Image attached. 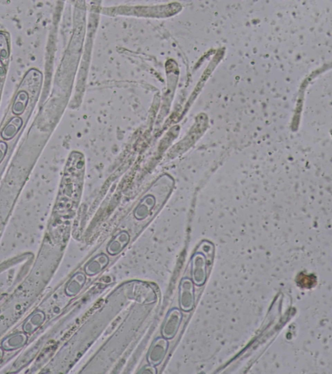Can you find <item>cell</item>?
Listing matches in <instances>:
<instances>
[{"label": "cell", "mask_w": 332, "mask_h": 374, "mask_svg": "<svg viewBox=\"0 0 332 374\" xmlns=\"http://www.w3.org/2000/svg\"><path fill=\"white\" fill-rule=\"evenodd\" d=\"M168 343L165 338H158L154 341L148 355V361L151 365H160L168 350Z\"/></svg>", "instance_id": "6da1fadb"}, {"label": "cell", "mask_w": 332, "mask_h": 374, "mask_svg": "<svg viewBox=\"0 0 332 374\" xmlns=\"http://www.w3.org/2000/svg\"><path fill=\"white\" fill-rule=\"evenodd\" d=\"M180 319L181 314L177 309H172L169 312L162 329V335L165 339H172L176 335Z\"/></svg>", "instance_id": "7a4b0ae2"}, {"label": "cell", "mask_w": 332, "mask_h": 374, "mask_svg": "<svg viewBox=\"0 0 332 374\" xmlns=\"http://www.w3.org/2000/svg\"><path fill=\"white\" fill-rule=\"evenodd\" d=\"M23 125V120L19 116L12 118L1 132V136L3 139L9 140L15 137Z\"/></svg>", "instance_id": "3957f363"}, {"label": "cell", "mask_w": 332, "mask_h": 374, "mask_svg": "<svg viewBox=\"0 0 332 374\" xmlns=\"http://www.w3.org/2000/svg\"><path fill=\"white\" fill-rule=\"evenodd\" d=\"M26 342H27V336L24 334L19 333L4 340L2 343V347L6 350H12V349H18L23 347Z\"/></svg>", "instance_id": "277c9868"}, {"label": "cell", "mask_w": 332, "mask_h": 374, "mask_svg": "<svg viewBox=\"0 0 332 374\" xmlns=\"http://www.w3.org/2000/svg\"><path fill=\"white\" fill-rule=\"evenodd\" d=\"M28 102V94L25 91H21L16 98L13 105V112L17 115L22 114L25 110Z\"/></svg>", "instance_id": "5b68a950"}, {"label": "cell", "mask_w": 332, "mask_h": 374, "mask_svg": "<svg viewBox=\"0 0 332 374\" xmlns=\"http://www.w3.org/2000/svg\"><path fill=\"white\" fill-rule=\"evenodd\" d=\"M9 57V43L3 33H0V59L3 65L7 64Z\"/></svg>", "instance_id": "8992f818"}, {"label": "cell", "mask_w": 332, "mask_h": 374, "mask_svg": "<svg viewBox=\"0 0 332 374\" xmlns=\"http://www.w3.org/2000/svg\"><path fill=\"white\" fill-rule=\"evenodd\" d=\"M7 144L5 142L0 141V163L3 160L7 154Z\"/></svg>", "instance_id": "52a82bcc"}, {"label": "cell", "mask_w": 332, "mask_h": 374, "mask_svg": "<svg viewBox=\"0 0 332 374\" xmlns=\"http://www.w3.org/2000/svg\"><path fill=\"white\" fill-rule=\"evenodd\" d=\"M143 369H144V371L141 372V373L156 374V369H154V366L151 365L149 366H146V367H145Z\"/></svg>", "instance_id": "ba28073f"}, {"label": "cell", "mask_w": 332, "mask_h": 374, "mask_svg": "<svg viewBox=\"0 0 332 374\" xmlns=\"http://www.w3.org/2000/svg\"><path fill=\"white\" fill-rule=\"evenodd\" d=\"M5 73V66H4L3 63L0 59V76H3Z\"/></svg>", "instance_id": "9c48e42d"}, {"label": "cell", "mask_w": 332, "mask_h": 374, "mask_svg": "<svg viewBox=\"0 0 332 374\" xmlns=\"http://www.w3.org/2000/svg\"><path fill=\"white\" fill-rule=\"evenodd\" d=\"M2 355H3V352H2L1 349H0V360H1Z\"/></svg>", "instance_id": "30bf717a"}]
</instances>
